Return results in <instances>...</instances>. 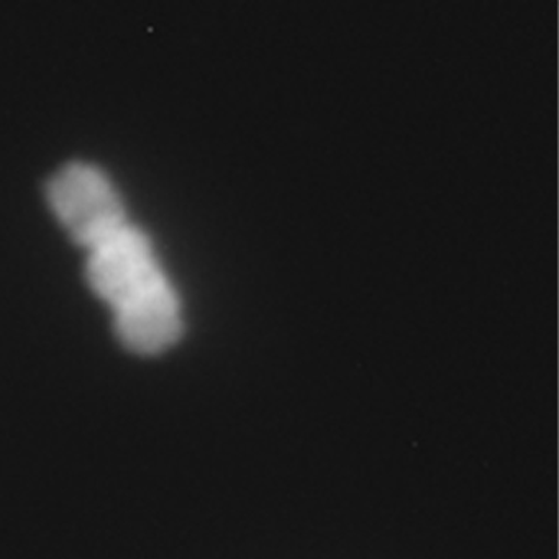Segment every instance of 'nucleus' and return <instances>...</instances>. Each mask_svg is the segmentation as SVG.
<instances>
[{"instance_id": "f03ea898", "label": "nucleus", "mask_w": 559, "mask_h": 559, "mask_svg": "<svg viewBox=\"0 0 559 559\" xmlns=\"http://www.w3.org/2000/svg\"><path fill=\"white\" fill-rule=\"evenodd\" d=\"M47 201L76 243L91 248L129 224L126 202L99 166L71 162L47 182Z\"/></svg>"}, {"instance_id": "f257e3e1", "label": "nucleus", "mask_w": 559, "mask_h": 559, "mask_svg": "<svg viewBox=\"0 0 559 559\" xmlns=\"http://www.w3.org/2000/svg\"><path fill=\"white\" fill-rule=\"evenodd\" d=\"M86 251L87 283L112 310L127 348L158 355L181 340V296L143 228L130 221Z\"/></svg>"}]
</instances>
